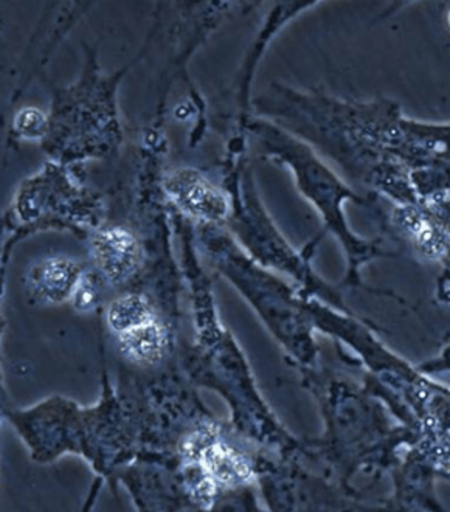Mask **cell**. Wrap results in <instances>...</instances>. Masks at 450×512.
I'll return each mask as SVG.
<instances>
[{
	"label": "cell",
	"mask_w": 450,
	"mask_h": 512,
	"mask_svg": "<svg viewBox=\"0 0 450 512\" xmlns=\"http://www.w3.org/2000/svg\"><path fill=\"white\" fill-rule=\"evenodd\" d=\"M171 198L182 210L207 221H219L227 213V201L210 182L194 171H180L167 182Z\"/></svg>",
	"instance_id": "cell-1"
},
{
	"label": "cell",
	"mask_w": 450,
	"mask_h": 512,
	"mask_svg": "<svg viewBox=\"0 0 450 512\" xmlns=\"http://www.w3.org/2000/svg\"><path fill=\"white\" fill-rule=\"evenodd\" d=\"M94 255L109 281L122 284L140 263L139 244L123 229H104L94 239Z\"/></svg>",
	"instance_id": "cell-2"
},
{
	"label": "cell",
	"mask_w": 450,
	"mask_h": 512,
	"mask_svg": "<svg viewBox=\"0 0 450 512\" xmlns=\"http://www.w3.org/2000/svg\"><path fill=\"white\" fill-rule=\"evenodd\" d=\"M81 280L80 264L64 258L44 260L30 274L33 294L52 303H59L75 295Z\"/></svg>",
	"instance_id": "cell-3"
},
{
	"label": "cell",
	"mask_w": 450,
	"mask_h": 512,
	"mask_svg": "<svg viewBox=\"0 0 450 512\" xmlns=\"http://www.w3.org/2000/svg\"><path fill=\"white\" fill-rule=\"evenodd\" d=\"M165 343H167L165 331L154 320H149L145 325L120 334L123 353L139 364H154L162 359Z\"/></svg>",
	"instance_id": "cell-4"
},
{
	"label": "cell",
	"mask_w": 450,
	"mask_h": 512,
	"mask_svg": "<svg viewBox=\"0 0 450 512\" xmlns=\"http://www.w3.org/2000/svg\"><path fill=\"white\" fill-rule=\"evenodd\" d=\"M202 466L213 480L224 485H241L252 477L249 463L235 450L221 443L212 444L204 450Z\"/></svg>",
	"instance_id": "cell-5"
},
{
	"label": "cell",
	"mask_w": 450,
	"mask_h": 512,
	"mask_svg": "<svg viewBox=\"0 0 450 512\" xmlns=\"http://www.w3.org/2000/svg\"><path fill=\"white\" fill-rule=\"evenodd\" d=\"M149 320H153L151 309L140 295L118 298L108 311L109 326L120 334L145 325Z\"/></svg>",
	"instance_id": "cell-6"
},
{
	"label": "cell",
	"mask_w": 450,
	"mask_h": 512,
	"mask_svg": "<svg viewBox=\"0 0 450 512\" xmlns=\"http://www.w3.org/2000/svg\"><path fill=\"white\" fill-rule=\"evenodd\" d=\"M401 222L405 229L412 233L418 246L424 247L427 252H432V250L440 252L441 247H443L440 233L429 221H426V218L416 212H404L401 216Z\"/></svg>",
	"instance_id": "cell-7"
},
{
	"label": "cell",
	"mask_w": 450,
	"mask_h": 512,
	"mask_svg": "<svg viewBox=\"0 0 450 512\" xmlns=\"http://www.w3.org/2000/svg\"><path fill=\"white\" fill-rule=\"evenodd\" d=\"M14 126L18 129L19 134L24 135V137L38 139L47 129V120H45L44 114L36 111V109H24L16 117Z\"/></svg>",
	"instance_id": "cell-8"
},
{
	"label": "cell",
	"mask_w": 450,
	"mask_h": 512,
	"mask_svg": "<svg viewBox=\"0 0 450 512\" xmlns=\"http://www.w3.org/2000/svg\"><path fill=\"white\" fill-rule=\"evenodd\" d=\"M75 305L80 309H92L94 308L95 301H97V289L95 284L89 280V278H83L80 286H78L77 292H75Z\"/></svg>",
	"instance_id": "cell-9"
}]
</instances>
